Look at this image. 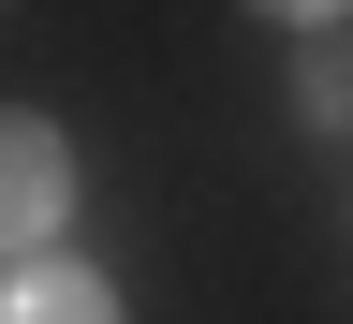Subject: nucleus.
Returning a JSON list of instances; mask_svg holds the SVG:
<instances>
[{"label": "nucleus", "mask_w": 353, "mask_h": 324, "mask_svg": "<svg viewBox=\"0 0 353 324\" xmlns=\"http://www.w3.org/2000/svg\"><path fill=\"white\" fill-rule=\"evenodd\" d=\"M309 104H324V118L353 104V30H339V15H309Z\"/></svg>", "instance_id": "7ed1b4c3"}, {"label": "nucleus", "mask_w": 353, "mask_h": 324, "mask_svg": "<svg viewBox=\"0 0 353 324\" xmlns=\"http://www.w3.org/2000/svg\"><path fill=\"white\" fill-rule=\"evenodd\" d=\"M0 324H118V295L88 265H30V280H0Z\"/></svg>", "instance_id": "f03ea898"}, {"label": "nucleus", "mask_w": 353, "mask_h": 324, "mask_svg": "<svg viewBox=\"0 0 353 324\" xmlns=\"http://www.w3.org/2000/svg\"><path fill=\"white\" fill-rule=\"evenodd\" d=\"M59 207H74L59 133H44V118H0V251H44V236H59Z\"/></svg>", "instance_id": "f257e3e1"}]
</instances>
